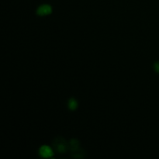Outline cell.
Here are the masks:
<instances>
[{"instance_id":"7","label":"cell","mask_w":159,"mask_h":159,"mask_svg":"<svg viewBox=\"0 0 159 159\" xmlns=\"http://www.w3.org/2000/svg\"><path fill=\"white\" fill-rule=\"evenodd\" d=\"M154 68H155V71L157 72V73H159V62H155L154 64Z\"/></svg>"},{"instance_id":"5","label":"cell","mask_w":159,"mask_h":159,"mask_svg":"<svg viewBox=\"0 0 159 159\" xmlns=\"http://www.w3.org/2000/svg\"><path fill=\"white\" fill-rule=\"evenodd\" d=\"M86 154H85L84 150H82V149H77V150H74L72 151V155L71 156L73 158H84Z\"/></svg>"},{"instance_id":"3","label":"cell","mask_w":159,"mask_h":159,"mask_svg":"<svg viewBox=\"0 0 159 159\" xmlns=\"http://www.w3.org/2000/svg\"><path fill=\"white\" fill-rule=\"evenodd\" d=\"M39 153L40 155L43 158H49L51 157L53 155L52 150L49 147L47 146H42L39 150Z\"/></svg>"},{"instance_id":"1","label":"cell","mask_w":159,"mask_h":159,"mask_svg":"<svg viewBox=\"0 0 159 159\" xmlns=\"http://www.w3.org/2000/svg\"><path fill=\"white\" fill-rule=\"evenodd\" d=\"M52 145L58 153H65L66 152L68 148V144H67V142L64 138H61V137H57L54 138L53 142H52Z\"/></svg>"},{"instance_id":"2","label":"cell","mask_w":159,"mask_h":159,"mask_svg":"<svg viewBox=\"0 0 159 159\" xmlns=\"http://www.w3.org/2000/svg\"><path fill=\"white\" fill-rule=\"evenodd\" d=\"M51 7L49 5H43L37 9V14L39 16H44L47 15L49 13H51Z\"/></svg>"},{"instance_id":"4","label":"cell","mask_w":159,"mask_h":159,"mask_svg":"<svg viewBox=\"0 0 159 159\" xmlns=\"http://www.w3.org/2000/svg\"><path fill=\"white\" fill-rule=\"evenodd\" d=\"M79 141L77 140V139H71L68 143V148L69 149L71 150V151H74V150H77L79 148Z\"/></svg>"},{"instance_id":"6","label":"cell","mask_w":159,"mask_h":159,"mask_svg":"<svg viewBox=\"0 0 159 159\" xmlns=\"http://www.w3.org/2000/svg\"><path fill=\"white\" fill-rule=\"evenodd\" d=\"M68 108L71 110H75L78 106V102L76 101V99H75L74 98H71V99H69L68 101Z\"/></svg>"}]
</instances>
